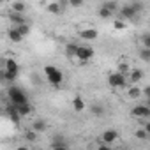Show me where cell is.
<instances>
[{
	"label": "cell",
	"mask_w": 150,
	"mask_h": 150,
	"mask_svg": "<svg viewBox=\"0 0 150 150\" xmlns=\"http://www.w3.org/2000/svg\"><path fill=\"white\" fill-rule=\"evenodd\" d=\"M44 72H46L48 81H50L51 85H55V87H58V85L64 81V72H62L60 69H57L55 65H46V67H44Z\"/></svg>",
	"instance_id": "1"
},
{
	"label": "cell",
	"mask_w": 150,
	"mask_h": 150,
	"mask_svg": "<svg viewBox=\"0 0 150 150\" xmlns=\"http://www.w3.org/2000/svg\"><path fill=\"white\" fill-rule=\"evenodd\" d=\"M9 101H11L14 106L28 103V99H27V94H25V92H23L20 87H11V88H9Z\"/></svg>",
	"instance_id": "2"
},
{
	"label": "cell",
	"mask_w": 150,
	"mask_h": 150,
	"mask_svg": "<svg viewBox=\"0 0 150 150\" xmlns=\"http://www.w3.org/2000/svg\"><path fill=\"white\" fill-rule=\"evenodd\" d=\"M125 80H127V76L118 71V72L110 74L108 83H110V87H111V88H120V87H125Z\"/></svg>",
	"instance_id": "3"
},
{
	"label": "cell",
	"mask_w": 150,
	"mask_h": 150,
	"mask_svg": "<svg viewBox=\"0 0 150 150\" xmlns=\"http://www.w3.org/2000/svg\"><path fill=\"white\" fill-rule=\"evenodd\" d=\"M76 57L81 60V65H85V64H87V60L94 57V50H92L90 46H80V48H78Z\"/></svg>",
	"instance_id": "4"
},
{
	"label": "cell",
	"mask_w": 150,
	"mask_h": 150,
	"mask_svg": "<svg viewBox=\"0 0 150 150\" xmlns=\"http://www.w3.org/2000/svg\"><path fill=\"white\" fill-rule=\"evenodd\" d=\"M132 115L138 118H148L150 117V106L148 104H139L132 108Z\"/></svg>",
	"instance_id": "5"
},
{
	"label": "cell",
	"mask_w": 150,
	"mask_h": 150,
	"mask_svg": "<svg viewBox=\"0 0 150 150\" xmlns=\"http://www.w3.org/2000/svg\"><path fill=\"white\" fill-rule=\"evenodd\" d=\"M120 14H122V18H125V20H132V18H136V9L129 4V6H124L122 9H120Z\"/></svg>",
	"instance_id": "6"
},
{
	"label": "cell",
	"mask_w": 150,
	"mask_h": 150,
	"mask_svg": "<svg viewBox=\"0 0 150 150\" xmlns=\"http://www.w3.org/2000/svg\"><path fill=\"white\" fill-rule=\"evenodd\" d=\"M117 138H118V132H117L115 129H108V131H104V132H103V136H101V139H104V141H106V143H110V145H111Z\"/></svg>",
	"instance_id": "7"
},
{
	"label": "cell",
	"mask_w": 150,
	"mask_h": 150,
	"mask_svg": "<svg viewBox=\"0 0 150 150\" xmlns=\"http://www.w3.org/2000/svg\"><path fill=\"white\" fill-rule=\"evenodd\" d=\"M81 39H85V41H94V39H97V30L96 28H87V30H81Z\"/></svg>",
	"instance_id": "8"
},
{
	"label": "cell",
	"mask_w": 150,
	"mask_h": 150,
	"mask_svg": "<svg viewBox=\"0 0 150 150\" xmlns=\"http://www.w3.org/2000/svg\"><path fill=\"white\" fill-rule=\"evenodd\" d=\"M51 148L64 150V148H67V141H65L62 136H55V138H53V141H51Z\"/></svg>",
	"instance_id": "9"
},
{
	"label": "cell",
	"mask_w": 150,
	"mask_h": 150,
	"mask_svg": "<svg viewBox=\"0 0 150 150\" xmlns=\"http://www.w3.org/2000/svg\"><path fill=\"white\" fill-rule=\"evenodd\" d=\"M9 18H11V21H13V25L16 27V25H21V23H27V20H25V16H23V13H11L9 14Z\"/></svg>",
	"instance_id": "10"
},
{
	"label": "cell",
	"mask_w": 150,
	"mask_h": 150,
	"mask_svg": "<svg viewBox=\"0 0 150 150\" xmlns=\"http://www.w3.org/2000/svg\"><path fill=\"white\" fill-rule=\"evenodd\" d=\"M23 37H25V35H23V34H21V32L16 28V27H13V28L9 30V39H11L13 42H20Z\"/></svg>",
	"instance_id": "11"
},
{
	"label": "cell",
	"mask_w": 150,
	"mask_h": 150,
	"mask_svg": "<svg viewBox=\"0 0 150 150\" xmlns=\"http://www.w3.org/2000/svg\"><path fill=\"white\" fill-rule=\"evenodd\" d=\"M72 108H74V111H78V113L83 111V110H85V101H83L80 96H76V97L72 99Z\"/></svg>",
	"instance_id": "12"
},
{
	"label": "cell",
	"mask_w": 150,
	"mask_h": 150,
	"mask_svg": "<svg viewBox=\"0 0 150 150\" xmlns=\"http://www.w3.org/2000/svg\"><path fill=\"white\" fill-rule=\"evenodd\" d=\"M16 110L21 113V117H27V115H30V111H32V106H30L28 103H25V104H18V106H16Z\"/></svg>",
	"instance_id": "13"
},
{
	"label": "cell",
	"mask_w": 150,
	"mask_h": 150,
	"mask_svg": "<svg viewBox=\"0 0 150 150\" xmlns=\"http://www.w3.org/2000/svg\"><path fill=\"white\" fill-rule=\"evenodd\" d=\"M16 76H18V74L11 72V71H7V69H4V71H2V80H4V81H9V83H11V81H14V80H16Z\"/></svg>",
	"instance_id": "14"
},
{
	"label": "cell",
	"mask_w": 150,
	"mask_h": 150,
	"mask_svg": "<svg viewBox=\"0 0 150 150\" xmlns=\"http://www.w3.org/2000/svg\"><path fill=\"white\" fill-rule=\"evenodd\" d=\"M6 69H7V71H11V72H14V74H18V71H20L18 64H16L13 58H9V60L6 62Z\"/></svg>",
	"instance_id": "15"
},
{
	"label": "cell",
	"mask_w": 150,
	"mask_h": 150,
	"mask_svg": "<svg viewBox=\"0 0 150 150\" xmlns=\"http://www.w3.org/2000/svg\"><path fill=\"white\" fill-rule=\"evenodd\" d=\"M129 80H131L132 83H138L139 80H143V71H132L131 76H129Z\"/></svg>",
	"instance_id": "16"
},
{
	"label": "cell",
	"mask_w": 150,
	"mask_h": 150,
	"mask_svg": "<svg viewBox=\"0 0 150 150\" xmlns=\"http://www.w3.org/2000/svg\"><path fill=\"white\" fill-rule=\"evenodd\" d=\"M46 11L48 13H51V14H60V6L57 4V2H51V4H48V7H46Z\"/></svg>",
	"instance_id": "17"
},
{
	"label": "cell",
	"mask_w": 150,
	"mask_h": 150,
	"mask_svg": "<svg viewBox=\"0 0 150 150\" xmlns=\"http://www.w3.org/2000/svg\"><path fill=\"white\" fill-rule=\"evenodd\" d=\"M97 14H99V18H103V20H106V18H110V16H113V13L111 11H108L104 6H101L99 7V11H97Z\"/></svg>",
	"instance_id": "18"
},
{
	"label": "cell",
	"mask_w": 150,
	"mask_h": 150,
	"mask_svg": "<svg viewBox=\"0 0 150 150\" xmlns=\"http://www.w3.org/2000/svg\"><path fill=\"white\" fill-rule=\"evenodd\" d=\"M141 94H143V92H141L138 87H132V88H129V90H127V96H129L131 99H138Z\"/></svg>",
	"instance_id": "19"
},
{
	"label": "cell",
	"mask_w": 150,
	"mask_h": 150,
	"mask_svg": "<svg viewBox=\"0 0 150 150\" xmlns=\"http://www.w3.org/2000/svg\"><path fill=\"white\" fill-rule=\"evenodd\" d=\"M103 6H104V7H106L108 11H111V13H115V11L118 9V4L115 2V0H108V2H104Z\"/></svg>",
	"instance_id": "20"
},
{
	"label": "cell",
	"mask_w": 150,
	"mask_h": 150,
	"mask_svg": "<svg viewBox=\"0 0 150 150\" xmlns=\"http://www.w3.org/2000/svg\"><path fill=\"white\" fill-rule=\"evenodd\" d=\"M78 48H80V46H76V44H67L65 51H67V55H69V57H76V53H78Z\"/></svg>",
	"instance_id": "21"
},
{
	"label": "cell",
	"mask_w": 150,
	"mask_h": 150,
	"mask_svg": "<svg viewBox=\"0 0 150 150\" xmlns=\"http://www.w3.org/2000/svg\"><path fill=\"white\" fill-rule=\"evenodd\" d=\"M34 129H35L37 132L46 131V122H44V120H35V122H34Z\"/></svg>",
	"instance_id": "22"
},
{
	"label": "cell",
	"mask_w": 150,
	"mask_h": 150,
	"mask_svg": "<svg viewBox=\"0 0 150 150\" xmlns=\"http://www.w3.org/2000/svg\"><path fill=\"white\" fill-rule=\"evenodd\" d=\"M13 27H14V25H13ZM16 28H18L23 35H27V34L30 32V25H28V21H27V23H21V25H16Z\"/></svg>",
	"instance_id": "23"
},
{
	"label": "cell",
	"mask_w": 150,
	"mask_h": 150,
	"mask_svg": "<svg viewBox=\"0 0 150 150\" xmlns=\"http://www.w3.org/2000/svg\"><path fill=\"white\" fill-rule=\"evenodd\" d=\"M90 111H92L94 115H97V117H101V115H104V108H103L101 104H94V106L90 108Z\"/></svg>",
	"instance_id": "24"
},
{
	"label": "cell",
	"mask_w": 150,
	"mask_h": 150,
	"mask_svg": "<svg viewBox=\"0 0 150 150\" xmlns=\"http://www.w3.org/2000/svg\"><path fill=\"white\" fill-rule=\"evenodd\" d=\"M139 58L145 60V62H150V48H145L139 51Z\"/></svg>",
	"instance_id": "25"
},
{
	"label": "cell",
	"mask_w": 150,
	"mask_h": 150,
	"mask_svg": "<svg viewBox=\"0 0 150 150\" xmlns=\"http://www.w3.org/2000/svg\"><path fill=\"white\" fill-rule=\"evenodd\" d=\"M13 11L14 13H23L25 11V4L23 2H14L13 4Z\"/></svg>",
	"instance_id": "26"
},
{
	"label": "cell",
	"mask_w": 150,
	"mask_h": 150,
	"mask_svg": "<svg viewBox=\"0 0 150 150\" xmlns=\"http://www.w3.org/2000/svg\"><path fill=\"white\" fill-rule=\"evenodd\" d=\"M25 138H27L28 141H35V138H37V131H35V129H34V131H27Z\"/></svg>",
	"instance_id": "27"
},
{
	"label": "cell",
	"mask_w": 150,
	"mask_h": 150,
	"mask_svg": "<svg viewBox=\"0 0 150 150\" xmlns=\"http://www.w3.org/2000/svg\"><path fill=\"white\" fill-rule=\"evenodd\" d=\"M136 138H139V139H145V138H148V132H146V129H138V131H136Z\"/></svg>",
	"instance_id": "28"
},
{
	"label": "cell",
	"mask_w": 150,
	"mask_h": 150,
	"mask_svg": "<svg viewBox=\"0 0 150 150\" xmlns=\"http://www.w3.org/2000/svg\"><path fill=\"white\" fill-rule=\"evenodd\" d=\"M125 27H127V25H125L124 21H120V20H117V21L113 23V28H115V30H124Z\"/></svg>",
	"instance_id": "29"
},
{
	"label": "cell",
	"mask_w": 150,
	"mask_h": 150,
	"mask_svg": "<svg viewBox=\"0 0 150 150\" xmlns=\"http://www.w3.org/2000/svg\"><path fill=\"white\" fill-rule=\"evenodd\" d=\"M118 71L127 76V72H129V65H127V64H120V65H118Z\"/></svg>",
	"instance_id": "30"
},
{
	"label": "cell",
	"mask_w": 150,
	"mask_h": 150,
	"mask_svg": "<svg viewBox=\"0 0 150 150\" xmlns=\"http://www.w3.org/2000/svg\"><path fill=\"white\" fill-rule=\"evenodd\" d=\"M141 41H143L145 48H150V34H145V35L141 37Z\"/></svg>",
	"instance_id": "31"
},
{
	"label": "cell",
	"mask_w": 150,
	"mask_h": 150,
	"mask_svg": "<svg viewBox=\"0 0 150 150\" xmlns=\"http://www.w3.org/2000/svg\"><path fill=\"white\" fill-rule=\"evenodd\" d=\"M67 2H69L72 7H80V6L83 4V0H67Z\"/></svg>",
	"instance_id": "32"
},
{
	"label": "cell",
	"mask_w": 150,
	"mask_h": 150,
	"mask_svg": "<svg viewBox=\"0 0 150 150\" xmlns=\"http://www.w3.org/2000/svg\"><path fill=\"white\" fill-rule=\"evenodd\" d=\"M131 6H132V7H134V9H136V13H139V11H141V9H143V4H141V2H132V4H131Z\"/></svg>",
	"instance_id": "33"
},
{
	"label": "cell",
	"mask_w": 150,
	"mask_h": 150,
	"mask_svg": "<svg viewBox=\"0 0 150 150\" xmlns=\"http://www.w3.org/2000/svg\"><path fill=\"white\" fill-rule=\"evenodd\" d=\"M143 96H146V99L150 97V87H146V88H143Z\"/></svg>",
	"instance_id": "34"
},
{
	"label": "cell",
	"mask_w": 150,
	"mask_h": 150,
	"mask_svg": "<svg viewBox=\"0 0 150 150\" xmlns=\"http://www.w3.org/2000/svg\"><path fill=\"white\" fill-rule=\"evenodd\" d=\"M145 129H146V132H148V136H150V122L145 124Z\"/></svg>",
	"instance_id": "35"
},
{
	"label": "cell",
	"mask_w": 150,
	"mask_h": 150,
	"mask_svg": "<svg viewBox=\"0 0 150 150\" xmlns=\"http://www.w3.org/2000/svg\"><path fill=\"white\" fill-rule=\"evenodd\" d=\"M148 118H150V117H148Z\"/></svg>",
	"instance_id": "36"
}]
</instances>
